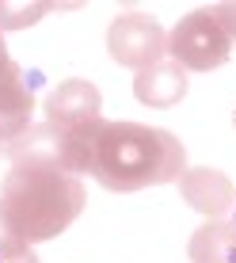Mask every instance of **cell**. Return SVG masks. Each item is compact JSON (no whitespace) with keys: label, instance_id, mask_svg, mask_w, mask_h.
Segmentation results:
<instances>
[{"label":"cell","instance_id":"52a82bcc","mask_svg":"<svg viewBox=\"0 0 236 263\" xmlns=\"http://www.w3.org/2000/svg\"><path fill=\"white\" fill-rule=\"evenodd\" d=\"M61 145H65V134L57 126L31 122L15 141L4 145V157L12 160V168H61Z\"/></svg>","mask_w":236,"mask_h":263},{"label":"cell","instance_id":"9c48e42d","mask_svg":"<svg viewBox=\"0 0 236 263\" xmlns=\"http://www.w3.org/2000/svg\"><path fill=\"white\" fill-rule=\"evenodd\" d=\"M31 111H34V92L27 88L23 69L12 65L0 77V145L15 141L31 126Z\"/></svg>","mask_w":236,"mask_h":263},{"label":"cell","instance_id":"5b68a950","mask_svg":"<svg viewBox=\"0 0 236 263\" xmlns=\"http://www.w3.org/2000/svg\"><path fill=\"white\" fill-rule=\"evenodd\" d=\"M42 111H46V122L57 126L61 134L76 130V126L99 119V111H103V96H99V88L92 80H61L57 88L46 96V103H42Z\"/></svg>","mask_w":236,"mask_h":263},{"label":"cell","instance_id":"4fadbf2b","mask_svg":"<svg viewBox=\"0 0 236 263\" xmlns=\"http://www.w3.org/2000/svg\"><path fill=\"white\" fill-rule=\"evenodd\" d=\"M206 12L217 20V27H221L225 34L236 42V0H225V4H213V8H206Z\"/></svg>","mask_w":236,"mask_h":263},{"label":"cell","instance_id":"9a60e30c","mask_svg":"<svg viewBox=\"0 0 236 263\" xmlns=\"http://www.w3.org/2000/svg\"><path fill=\"white\" fill-rule=\"evenodd\" d=\"M0 263H38L31 244H23V248H4L0 252Z\"/></svg>","mask_w":236,"mask_h":263},{"label":"cell","instance_id":"7c38bea8","mask_svg":"<svg viewBox=\"0 0 236 263\" xmlns=\"http://www.w3.org/2000/svg\"><path fill=\"white\" fill-rule=\"evenodd\" d=\"M53 12V4L46 0H34V4H12V0H0V31H27L38 20H46Z\"/></svg>","mask_w":236,"mask_h":263},{"label":"cell","instance_id":"5bb4252c","mask_svg":"<svg viewBox=\"0 0 236 263\" xmlns=\"http://www.w3.org/2000/svg\"><path fill=\"white\" fill-rule=\"evenodd\" d=\"M4 248H23V240L15 237V229L8 225V214H4V202H0V252Z\"/></svg>","mask_w":236,"mask_h":263},{"label":"cell","instance_id":"7a4b0ae2","mask_svg":"<svg viewBox=\"0 0 236 263\" xmlns=\"http://www.w3.org/2000/svg\"><path fill=\"white\" fill-rule=\"evenodd\" d=\"M8 225L23 244H42L65 233L80 217L88 195L76 176L61 168H12L0 187Z\"/></svg>","mask_w":236,"mask_h":263},{"label":"cell","instance_id":"ba28073f","mask_svg":"<svg viewBox=\"0 0 236 263\" xmlns=\"http://www.w3.org/2000/svg\"><path fill=\"white\" fill-rule=\"evenodd\" d=\"M133 96H137V103L145 107H175L179 99L187 96V69L175 65L171 58L156 61V65L141 69L137 77H133Z\"/></svg>","mask_w":236,"mask_h":263},{"label":"cell","instance_id":"3957f363","mask_svg":"<svg viewBox=\"0 0 236 263\" xmlns=\"http://www.w3.org/2000/svg\"><path fill=\"white\" fill-rule=\"evenodd\" d=\"M168 58L187 72H210L232 58V39L202 8V12H190L187 20L175 23V31L168 34Z\"/></svg>","mask_w":236,"mask_h":263},{"label":"cell","instance_id":"e0dca14e","mask_svg":"<svg viewBox=\"0 0 236 263\" xmlns=\"http://www.w3.org/2000/svg\"><path fill=\"white\" fill-rule=\"evenodd\" d=\"M229 221H232V229H236V206H232V217H229Z\"/></svg>","mask_w":236,"mask_h":263},{"label":"cell","instance_id":"d6986e66","mask_svg":"<svg viewBox=\"0 0 236 263\" xmlns=\"http://www.w3.org/2000/svg\"><path fill=\"white\" fill-rule=\"evenodd\" d=\"M232 122H236V115H232Z\"/></svg>","mask_w":236,"mask_h":263},{"label":"cell","instance_id":"30bf717a","mask_svg":"<svg viewBox=\"0 0 236 263\" xmlns=\"http://www.w3.org/2000/svg\"><path fill=\"white\" fill-rule=\"evenodd\" d=\"M190 263H236V229L229 217L206 221L202 229H194L187 248Z\"/></svg>","mask_w":236,"mask_h":263},{"label":"cell","instance_id":"8fae6325","mask_svg":"<svg viewBox=\"0 0 236 263\" xmlns=\"http://www.w3.org/2000/svg\"><path fill=\"white\" fill-rule=\"evenodd\" d=\"M103 130V119H92L84 126L65 134V145H61V168L69 176H92V157H95V138Z\"/></svg>","mask_w":236,"mask_h":263},{"label":"cell","instance_id":"277c9868","mask_svg":"<svg viewBox=\"0 0 236 263\" xmlns=\"http://www.w3.org/2000/svg\"><path fill=\"white\" fill-rule=\"evenodd\" d=\"M107 50H111V58L118 65L141 72V69H149V65L168 58V31L152 15L122 12L107 27Z\"/></svg>","mask_w":236,"mask_h":263},{"label":"cell","instance_id":"8992f818","mask_svg":"<svg viewBox=\"0 0 236 263\" xmlns=\"http://www.w3.org/2000/svg\"><path fill=\"white\" fill-rule=\"evenodd\" d=\"M179 195L190 210H198L206 221H217V217L232 214L236 206V187L225 172L217 168H187L179 176Z\"/></svg>","mask_w":236,"mask_h":263},{"label":"cell","instance_id":"2e32d148","mask_svg":"<svg viewBox=\"0 0 236 263\" xmlns=\"http://www.w3.org/2000/svg\"><path fill=\"white\" fill-rule=\"evenodd\" d=\"M12 65H15V61H12V53H8V46H4V34H0V77H4Z\"/></svg>","mask_w":236,"mask_h":263},{"label":"cell","instance_id":"ac0fdd59","mask_svg":"<svg viewBox=\"0 0 236 263\" xmlns=\"http://www.w3.org/2000/svg\"><path fill=\"white\" fill-rule=\"evenodd\" d=\"M0 157H4V145H0Z\"/></svg>","mask_w":236,"mask_h":263},{"label":"cell","instance_id":"6da1fadb","mask_svg":"<svg viewBox=\"0 0 236 263\" xmlns=\"http://www.w3.org/2000/svg\"><path fill=\"white\" fill-rule=\"evenodd\" d=\"M183 172H187V145L171 130L103 119L92 157V179L103 191L130 195L145 191V187L179 183Z\"/></svg>","mask_w":236,"mask_h":263}]
</instances>
